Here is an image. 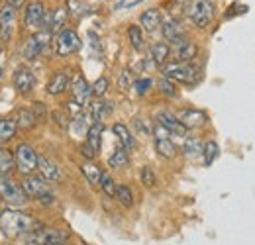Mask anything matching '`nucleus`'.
<instances>
[{
  "label": "nucleus",
  "instance_id": "f257e3e1",
  "mask_svg": "<svg viewBox=\"0 0 255 245\" xmlns=\"http://www.w3.org/2000/svg\"><path fill=\"white\" fill-rule=\"evenodd\" d=\"M39 228L41 224L30 214H24L18 210H2L0 214V232L6 238H22Z\"/></svg>",
  "mask_w": 255,
  "mask_h": 245
},
{
  "label": "nucleus",
  "instance_id": "f03ea898",
  "mask_svg": "<svg viewBox=\"0 0 255 245\" xmlns=\"http://www.w3.org/2000/svg\"><path fill=\"white\" fill-rule=\"evenodd\" d=\"M69 234L59 228H39L20 238V245H65Z\"/></svg>",
  "mask_w": 255,
  "mask_h": 245
},
{
  "label": "nucleus",
  "instance_id": "7ed1b4c3",
  "mask_svg": "<svg viewBox=\"0 0 255 245\" xmlns=\"http://www.w3.org/2000/svg\"><path fill=\"white\" fill-rule=\"evenodd\" d=\"M163 77L173 81V83H183V85H192L198 79V69L192 67L191 63H169L163 65Z\"/></svg>",
  "mask_w": 255,
  "mask_h": 245
},
{
  "label": "nucleus",
  "instance_id": "20e7f679",
  "mask_svg": "<svg viewBox=\"0 0 255 245\" xmlns=\"http://www.w3.org/2000/svg\"><path fill=\"white\" fill-rule=\"evenodd\" d=\"M0 198L12 206H24L28 202V194H26L24 186L12 181L8 175L0 177Z\"/></svg>",
  "mask_w": 255,
  "mask_h": 245
},
{
  "label": "nucleus",
  "instance_id": "39448f33",
  "mask_svg": "<svg viewBox=\"0 0 255 245\" xmlns=\"http://www.w3.org/2000/svg\"><path fill=\"white\" fill-rule=\"evenodd\" d=\"M37 159L39 155L33 151L32 145L28 143H20L14 151V161H16V169L22 173V175H32L33 171H37Z\"/></svg>",
  "mask_w": 255,
  "mask_h": 245
},
{
  "label": "nucleus",
  "instance_id": "423d86ee",
  "mask_svg": "<svg viewBox=\"0 0 255 245\" xmlns=\"http://www.w3.org/2000/svg\"><path fill=\"white\" fill-rule=\"evenodd\" d=\"M189 18L196 28H206L214 18V4L210 0H192L189 6Z\"/></svg>",
  "mask_w": 255,
  "mask_h": 245
},
{
  "label": "nucleus",
  "instance_id": "0eeeda50",
  "mask_svg": "<svg viewBox=\"0 0 255 245\" xmlns=\"http://www.w3.org/2000/svg\"><path fill=\"white\" fill-rule=\"evenodd\" d=\"M49 37H51L49 31L45 30L35 31L32 37L26 41V45H24V57L26 59H37L45 51V47L49 45Z\"/></svg>",
  "mask_w": 255,
  "mask_h": 245
},
{
  "label": "nucleus",
  "instance_id": "6e6552de",
  "mask_svg": "<svg viewBox=\"0 0 255 245\" xmlns=\"http://www.w3.org/2000/svg\"><path fill=\"white\" fill-rule=\"evenodd\" d=\"M81 47V37L77 35V31L73 30H63L57 35V41H55V49H57V55L67 57L75 51H79Z\"/></svg>",
  "mask_w": 255,
  "mask_h": 245
},
{
  "label": "nucleus",
  "instance_id": "1a4fd4ad",
  "mask_svg": "<svg viewBox=\"0 0 255 245\" xmlns=\"http://www.w3.org/2000/svg\"><path fill=\"white\" fill-rule=\"evenodd\" d=\"M24 22H26V28L28 30L39 31L43 28V22H45V6H43V2L33 0V2L28 4Z\"/></svg>",
  "mask_w": 255,
  "mask_h": 245
},
{
  "label": "nucleus",
  "instance_id": "9d476101",
  "mask_svg": "<svg viewBox=\"0 0 255 245\" xmlns=\"http://www.w3.org/2000/svg\"><path fill=\"white\" fill-rule=\"evenodd\" d=\"M71 91H73V100H75L77 104H81L83 108L89 104V100H91V96H93V87L87 83V79H85L81 73L75 75L73 85H71Z\"/></svg>",
  "mask_w": 255,
  "mask_h": 245
},
{
  "label": "nucleus",
  "instance_id": "9b49d317",
  "mask_svg": "<svg viewBox=\"0 0 255 245\" xmlns=\"http://www.w3.org/2000/svg\"><path fill=\"white\" fill-rule=\"evenodd\" d=\"M12 83H14V89L20 92V94H28L33 91L35 87V77L28 67H18L12 75Z\"/></svg>",
  "mask_w": 255,
  "mask_h": 245
},
{
  "label": "nucleus",
  "instance_id": "f8f14e48",
  "mask_svg": "<svg viewBox=\"0 0 255 245\" xmlns=\"http://www.w3.org/2000/svg\"><path fill=\"white\" fill-rule=\"evenodd\" d=\"M179 122L185 125V129H196L200 125L206 123V114L202 110H194V108H183L177 114Z\"/></svg>",
  "mask_w": 255,
  "mask_h": 245
},
{
  "label": "nucleus",
  "instance_id": "ddd939ff",
  "mask_svg": "<svg viewBox=\"0 0 255 245\" xmlns=\"http://www.w3.org/2000/svg\"><path fill=\"white\" fill-rule=\"evenodd\" d=\"M24 190H26V194L28 196H43V194H47L49 192V186L45 183V179L43 177H37V175H28L26 179H24Z\"/></svg>",
  "mask_w": 255,
  "mask_h": 245
},
{
  "label": "nucleus",
  "instance_id": "4468645a",
  "mask_svg": "<svg viewBox=\"0 0 255 245\" xmlns=\"http://www.w3.org/2000/svg\"><path fill=\"white\" fill-rule=\"evenodd\" d=\"M161 31H163V37H165L167 41L175 43V45H179L181 41H185V37H183V28H181L179 20H175V18H167V20L163 22V26H161Z\"/></svg>",
  "mask_w": 255,
  "mask_h": 245
},
{
  "label": "nucleus",
  "instance_id": "2eb2a0df",
  "mask_svg": "<svg viewBox=\"0 0 255 245\" xmlns=\"http://www.w3.org/2000/svg\"><path fill=\"white\" fill-rule=\"evenodd\" d=\"M37 169H39V173H41V177H43L45 181H51V183L61 181V169H59V165L53 163L51 159L39 157V159H37Z\"/></svg>",
  "mask_w": 255,
  "mask_h": 245
},
{
  "label": "nucleus",
  "instance_id": "dca6fc26",
  "mask_svg": "<svg viewBox=\"0 0 255 245\" xmlns=\"http://www.w3.org/2000/svg\"><path fill=\"white\" fill-rule=\"evenodd\" d=\"M69 81H71V77H69V71H67V69L53 73V77H51L49 83H47V92H49L51 96L63 94V92L69 89Z\"/></svg>",
  "mask_w": 255,
  "mask_h": 245
},
{
  "label": "nucleus",
  "instance_id": "f3484780",
  "mask_svg": "<svg viewBox=\"0 0 255 245\" xmlns=\"http://www.w3.org/2000/svg\"><path fill=\"white\" fill-rule=\"evenodd\" d=\"M65 22H67V8H57L55 12L45 14V22H43V26H45V31H49V33H57V31L65 26Z\"/></svg>",
  "mask_w": 255,
  "mask_h": 245
},
{
  "label": "nucleus",
  "instance_id": "a211bd4d",
  "mask_svg": "<svg viewBox=\"0 0 255 245\" xmlns=\"http://www.w3.org/2000/svg\"><path fill=\"white\" fill-rule=\"evenodd\" d=\"M16 20V8L10 6V4H4L0 8V33L2 37H10V31H12V24Z\"/></svg>",
  "mask_w": 255,
  "mask_h": 245
},
{
  "label": "nucleus",
  "instance_id": "6ab92c4d",
  "mask_svg": "<svg viewBox=\"0 0 255 245\" xmlns=\"http://www.w3.org/2000/svg\"><path fill=\"white\" fill-rule=\"evenodd\" d=\"M157 120L159 123L169 131V133H177V135H185V125L179 122V118L175 116V114H171V112H159L157 114Z\"/></svg>",
  "mask_w": 255,
  "mask_h": 245
},
{
  "label": "nucleus",
  "instance_id": "aec40b11",
  "mask_svg": "<svg viewBox=\"0 0 255 245\" xmlns=\"http://www.w3.org/2000/svg\"><path fill=\"white\" fill-rule=\"evenodd\" d=\"M112 131H114V135L118 137V141L122 143V147H124L126 151H133L135 139H133V135L129 133L128 125H124V123H114V125H112Z\"/></svg>",
  "mask_w": 255,
  "mask_h": 245
},
{
  "label": "nucleus",
  "instance_id": "412c9836",
  "mask_svg": "<svg viewBox=\"0 0 255 245\" xmlns=\"http://www.w3.org/2000/svg\"><path fill=\"white\" fill-rule=\"evenodd\" d=\"M139 22H141V28L145 31H155L157 28L161 26V14L157 8H149V10H145L143 14H141V18H139Z\"/></svg>",
  "mask_w": 255,
  "mask_h": 245
},
{
  "label": "nucleus",
  "instance_id": "4be33fe9",
  "mask_svg": "<svg viewBox=\"0 0 255 245\" xmlns=\"http://www.w3.org/2000/svg\"><path fill=\"white\" fill-rule=\"evenodd\" d=\"M196 53H198V47L192 41H189V39H185V41H181L177 45V61L189 63L196 57Z\"/></svg>",
  "mask_w": 255,
  "mask_h": 245
},
{
  "label": "nucleus",
  "instance_id": "5701e85b",
  "mask_svg": "<svg viewBox=\"0 0 255 245\" xmlns=\"http://www.w3.org/2000/svg\"><path fill=\"white\" fill-rule=\"evenodd\" d=\"M102 131H104V125H102V123L95 122L93 125H89V131H87V143L95 149V153L100 151V145H102Z\"/></svg>",
  "mask_w": 255,
  "mask_h": 245
},
{
  "label": "nucleus",
  "instance_id": "b1692460",
  "mask_svg": "<svg viewBox=\"0 0 255 245\" xmlns=\"http://www.w3.org/2000/svg\"><path fill=\"white\" fill-rule=\"evenodd\" d=\"M202 149H204V143L198 139V137H187L185 139V143H183V153L187 155L189 159H196V157H200L202 155Z\"/></svg>",
  "mask_w": 255,
  "mask_h": 245
},
{
  "label": "nucleus",
  "instance_id": "393cba45",
  "mask_svg": "<svg viewBox=\"0 0 255 245\" xmlns=\"http://www.w3.org/2000/svg\"><path fill=\"white\" fill-rule=\"evenodd\" d=\"M81 171H83V175H85V179L89 181L91 184H100V177H102V171H100V167L93 163V161H85L83 165H81Z\"/></svg>",
  "mask_w": 255,
  "mask_h": 245
},
{
  "label": "nucleus",
  "instance_id": "a878e982",
  "mask_svg": "<svg viewBox=\"0 0 255 245\" xmlns=\"http://www.w3.org/2000/svg\"><path fill=\"white\" fill-rule=\"evenodd\" d=\"M149 53H151V59H153L155 65H165L167 59H169V55H171V49H169L167 43L159 41V43H153L151 45V51Z\"/></svg>",
  "mask_w": 255,
  "mask_h": 245
},
{
  "label": "nucleus",
  "instance_id": "bb28decb",
  "mask_svg": "<svg viewBox=\"0 0 255 245\" xmlns=\"http://www.w3.org/2000/svg\"><path fill=\"white\" fill-rule=\"evenodd\" d=\"M128 163H129V157H128V151L124 147H116L112 155L108 157V165L112 169H126Z\"/></svg>",
  "mask_w": 255,
  "mask_h": 245
},
{
  "label": "nucleus",
  "instance_id": "cd10ccee",
  "mask_svg": "<svg viewBox=\"0 0 255 245\" xmlns=\"http://www.w3.org/2000/svg\"><path fill=\"white\" fill-rule=\"evenodd\" d=\"M93 118L95 122L102 123V120H106L110 114H112V102H106V100H98L93 104Z\"/></svg>",
  "mask_w": 255,
  "mask_h": 245
},
{
  "label": "nucleus",
  "instance_id": "c85d7f7f",
  "mask_svg": "<svg viewBox=\"0 0 255 245\" xmlns=\"http://www.w3.org/2000/svg\"><path fill=\"white\" fill-rule=\"evenodd\" d=\"M18 123L14 118H0V141H8L16 135Z\"/></svg>",
  "mask_w": 255,
  "mask_h": 245
},
{
  "label": "nucleus",
  "instance_id": "c756f323",
  "mask_svg": "<svg viewBox=\"0 0 255 245\" xmlns=\"http://www.w3.org/2000/svg\"><path fill=\"white\" fill-rule=\"evenodd\" d=\"M16 123L20 129H30L37 123V118L33 114V110H28V108H20L18 110V118H16Z\"/></svg>",
  "mask_w": 255,
  "mask_h": 245
},
{
  "label": "nucleus",
  "instance_id": "7c9ffc66",
  "mask_svg": "<svg viewBox=\"0 0 255 245\" xmlns=\"http://www.w3.org/2000/svg\"><path fill=\"white\" fill-rule=\"evenodd\" d=\"M14 167H16L14 153L10 149H0V177L2 175H10Z\"/></svg>",
  "mask_w": 255,
  "mask_h": 245
},
{
  "label": "nucleus",
  "instance_id": "2f4dec72",
  "mask_svg": "<svg viewBox=\"0 0 255 245\" xmlns=\"http://www.w3.org/2000/svg\"><path fill=\"white\" fill-rule=\"evenodd\" d=\"M155 149H157V153L161 157H165V159H173L175 155H177V147H175V143L167 137V139H155Z\"/></svg>",
  "mask_w": 255,
  "mask_h": 245
},
{
  "label": "nucleus",
  "instance_id": "473e14b6",
  "mask_svg": "<svg viewBox=\"0 0 255 245\" xmlns=\"http://www.w3.org/2000/svg\"><path fill=\"white\" fill-rule=\"evenodd\" d=\"M218 153H220L218 143H216V141H206V143H204V149H202V159H204V165H206V167H210V165L216 161Z\"/></svg>",
  "mask_w": 255,
  "mask_h": 245
},
{
  "label": "nucleus",
  "instance_id": "72a5a7b5",
  "mask_svg": "<svg viewBox=\"0 0 255 245\" xmlns=\"http://www.w3.org/2000/svg\"><path fill=\"white\" fill-rule=\"evenodd\" d=\"M116 198H118V202H120L122 206H126V208H129V206L133 204V192L129 190V186H126V184L116 186Z\"/></svg>",
  "mask_w": 255,
  "mask_h": 245
},
{
  "label": "nucleus",
  "instance_id": "f704fd0d",
  "mask_svg": "<svg viewBox=\"0 0 255 245\" xmlns=\"http://www.w3.org/2000/svg\"><path fill=\"white\" fill-rule=\"evenodd\" d=\"M128 39H129L133 49H141L143 47V33L139 30V26H129L128 28Z\"/></svg>",
  "mask_w": 255,
  "mask_h": 245
},
{
  "label": "nucleus",
  "instance_id": "c9c22d12",
  "mask_svg": "<svg viewBox=\"0 0 255 245\" xmlns=\"http://www.w3.org/2000/svg\"><path fill=\"white\" fill-rule=\"evenodd\" d=\"M100 188H102V192L106 194V196H116V183L112 181V177L108 175V173H102V177H100V184H98Z\"/></svg>",
  "mask_w": 255,
  "mask_h": 245
},
{
  "label": "nucleus",
  "instance_id": "e433bc0d",
  "mask_svg": "<svg viewBox=\"0 0 255 245\" xmlns=\"http://www.w3.org/2000/svg\"><path fill=\"white\" fill-rule=\"evenodd\" d=\"M69 127L73 129L75 135H83V133H87V131H89V127H87V116L77 114V116L73 118V122H71Z\"/></svg>",
  "mask_w": 255,
  "mask_h": 245
},
{
  "label": "nucleus",
  "instance_id": "4c0bfd02",
  "mask_svg": "<svg viewBox=\"0 0 255 245\" xmlns=\"http://www.w3.org/2000/svg\"><path fill=\"white\" fill-rule=\"evenodd\" d=\"M67 8H69V14L77 16V18L89 12V6L85 2H81V0H67Z\"/></svg>",
  "mask_w": 255,
  "mask_h": 245
},
{
  "label": "nucleus",
  "instance_id": "58836bf2",
  "mask_svg": "<svg viewBox=\"0 0 255 245\" xmlns=\"http://www.w3.org/2000/svg\"><path fill=\"white\" fill-rule=\"evenodd\" d=\"M139 181L143 183V186H155L157 179H155V173L151 167H141V173H139Z\"/></svg>",
  "mask_w": 255,
  "mask_h": 245
},
{
  "label": "nucleus",
  "instance_id": "ea45409f",
  "mask_svg": "<svg viewBox=\"0 0 255 245\" xmlns=\"http://www.w3.org/2000/svg\"><path fill=\"white\" fill-rule=\"evenodd\" d=\"M108 91V79L106 77H100V79H96L95 85H93V96L96 98H102L104 94Z\"/></svg>",
  "mask_w": 255,
  "mask_h": 245
},
{
  "label": "nucleus",
  "instance_id": "a19ab883",
  "mask_svg": "<svg viewBox=\"0 0 255 245\" xmlns=\"http://www.w3.org/2000/svg\"><path fill=\"white\" fill-rule=\"evenodd\" d=\"M133 127H135L137 135H143V137H147V135L153 131V127L147 123V120H143V118H135V120H133Z\"/></svg>",
  "mask_w": 255,
  "mask_h": 245
},
{
  "label": "nucleus",
  "instance_id": "79ce46f5",
  "mask_svg": "<svg viewBox=\"0 0 255 245\" xmlns=\"http://www.w3.org/2000/svg\"><path fill=\"white\" fill-rule=\"evenodd\" d=\"M131 85H133V77H131L129 69H124V71L118 75V89H120V91H128Z\"/></svg>",
  "mask_w": 255,
  "mask_h": 245
},
{
  "label": "nucleus",
  "instance_id": "37998d69",
  "mask_svg": "<svg viewBox=\"0 0 255 245\" xmlns=\"http://www.w3.org/2000/svg\"><path fill=\"white\" fill-rule=\"evenodd\" d=\"M159 91H161V94H165V96H177V89H175V83L173 81H169V79H161L159 81Z\"/></svg>",
  "mask_w": 255,
  "mask_h": 245
},
{
  "label": "nucleus",
  "instance_id": "c03bdc74",
  "mask_svg": "<svg viewBox=\"0 0 255 245\" xmlns=\"http://www.w3.org/2000/svg\"><path fill=\"white\" fill-rule=\"evenodd\" d=\"M151 85H153L151 79H137V81H133V89H135L137 94H145L151 89Z\"/></svg>",
  "mask_w": 255,
  "mask_h": 245
},
{
  "label": "nucleus",
  "instance_id": "a18cd8bd",
  "mask_svg": "<svg viewBox=\"0 0 255 245\" xmlns=\"http://www.w3.org/2000/svg\"><path fill=\"white\" fill-rule=\"evenodd\" d=\"M151 133L155 135V139H167V137L171 135V133H169V131H167V129H165L161 123H157V125L153 127V131H151Z\"/></svg>",
  "mask_w": 255,
  "mask_h": 245
},
{
  "label": "nucleus",
  "instance_id": "49530a36",
  "mask_svg": "<svg viewBox=\"0 0 255 245\" xmlns=\"http://www.w3.org/2000/svg\"><path fill=\"white\" fill-rule=\"evenodd\" d=\"M141 0H120V2H116V10H124V8H131V6H135V4H139Z\"/></svg>",
  "mask_w": 255,
  "mask_h": 245
},
{
  "label": "nucleus",
  "instance_id": "de8ad7c7",
  "mask_svg": "<svg viewBox=\"0 0 255 245\" xmlns=\"http://www.w3.org/2000/svg\"><path fill=\"white\" fill-rule=\"evenodd\" d=\"M35 106H33V114H35V118L37 120H41L43 116H45V106L41 104V102H33Z\"/></svg>",
  "mask_w": 255,
  "mask_h": 245
},
{
  "label": "nucleus",
  "instance_id": "09e8293b",
  "mask_svg": "<svg viewBox=\"0 0 255 245\" xmlns=\"http://www.w3.org/2000/svg\"><path fill=\"white\" fill-rule=\"evenodd\" d=\"M81 153L85 155V157H87V159H89V161H93V159H95V149H93V147H91V145H89V143H85V145H83V147H81Z\"/></svg>",
  "mask_w": 255,
  "mask_h": 245
},
{
  "label": "nucleus",
  "instance_id": "8fccbe9b",
  "mask_svg": "<svg viewBox=\"0 0 255 245\" xmlns=\"http://www.w3.org/2000/svg\"><path fill=\"white\" fill-rule=\"evenodd\" d=\"M53 120L59 123V125H63V127H69V125H71V122H67L65 114H61V112H53Z\"/></svg>",
  "mask_w": 255,
  "mask_h": 245
},
{
  "label": "nucleus",
  "instance_id": "3c124183",
  "mask_svg": "<svg viewBox=\"0 0 255 245\" xmlns=\"http://www.w3.org/2000/svg\"><path fill=\"white\" fill-rule=\"evenodd\" d=\"M67 110H69V112H73V114H79V112L83 110V106H81V104H77L75 100H71V102H67Z\"/></svg>",
  "mask_w": 255,
  "mask_h": 245
},
{
  "label": "nucleus",
  "instance_id": "603ef678",
  "mask_svg": "<svg viewBox=\"0 0 255 245\" xmlns=\"http://www.w3.org/2000/svg\"><path fill=\"white\" fill-rule=\"evenodd\" d=\"M41 204H53V200H55V196L51 194V192H47V194H43V196H39L37 198Z\"/></svg>",
  "mask_w": 255,
  "mask_h": 245
},
{
  "label": "nucleus",
  "instance_id": "864d4df0",
  "mask_svg": "<svg viewBox=\"0 0 255 245\" xmlns=\"http://www.w3.org/2000/svg\"><path fill=\"white\" fill-rule=\"evenodd\" d=\"M10 6H14V8H20V6H24L28 0H6Z\"/></svg>",
  "mask_w": 255,
  "mask_h": 245
},
{
  "label": "nucleus",
  "instance_id": "5fc2aeb1",
  "mask_svg": "<svg viewBox=\"0 0 255 245\" xmlns=\"http://www.w3.org/2000/svg\"><path fill=\"white\" fill-rule=\"evenodd\" d=\"M0 77H2V49H0Z\"/></svg>",
  "mask_w": 255,
  "mask_h": 245
}]
</instances>
